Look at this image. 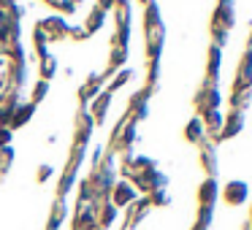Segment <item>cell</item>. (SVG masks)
<instances>
[{
	"label": "cell",
	"instance_id": "6da1fadb",
	"mask_svg": "<svg viewBox=\"0 0 252 230\" xmlns=\"http://www.w3.org/2000/svg\"><path fill=\"white\" fill-rule=\"evenodd\" d=\"M225 198H228V203H244L247 201V184L244 181H230L228 190H225Z\"/></svg>",
	"mask_w": 252,
	"mask_h": 230
},
{
	"label": "cell",
	"instance_id": "7a4b0ae2",
	"mask_svg": "<svg viewBox=\"0 0 252 230\" xmlns=\"http://www.w3.org/2000/svg\"><path fill=\"white\" fill-rule=\"evenodd\" d=\"M201 198H203V203H212L214 198H217V184H214V181H206L203 190H201Z\"/></svg>",
	"mask_w": 252,
	"mask_h": 230
}]
</instances>
